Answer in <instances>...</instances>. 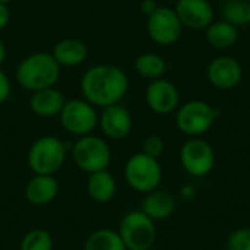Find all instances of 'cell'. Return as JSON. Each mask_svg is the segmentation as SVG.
Returning <instances> with one entry per match:
<instances>
[{
  "label": "cell",
  "instance_id": "26",
  "mask_svg": "<svg viewBox=\"0 0 250 250\" xmlns=\"http://www.w3.org/2000/svg\"><path fill=\"white\" fill-rule=\"evenodd\" d=\"M164 139L158 135H149L142 142V152L154 158H160L164 152Z\"/></svg>",
  "mask_w": 250,
  "mask_h": 250
},
{
  "label": "cell",
  "instance_id": "11",
  "mask_svg": "<svg viewBox=\"0 0 250 250\" xmlns=\"http://www.w3.org/2000/svg\"><path fill=\"white\" fill-rule=\"evenodd\" d=\"M146 105L160 116H167L176 111L180 105V94L173 82L160 78L149 82L145 91Z\"/></svg>",
  "mask_w": 250,
  "mask_h": 250
},
{
  "label": "cell",
  "instance_id": "1",
  "mask_svg": "<svg viewBox=\"0 0 250 250\" xmlns=\"http://www.w3.org/2000/svg\"><path fill=\"white\" fill-rule=\"evenodd\" d=\"M129 89L127 75L113 64L91 66L81 79L83 98L94 107L105 108L120 104Z\"/></svg>",
  "mask_w": 250,
  "mask_h": 250
},
{
  "label": "cell",
  "instance_id": "31",
  "mask_svg": "<svg viewBox=\"0 0 250 250\" xmlns=\"http://www.w3.org/2000/svg\"><path fill=\"white\" fill-rule=\"evenodd\" d=\"M12 0H0V3H3V4H9Z\"/></svg>",
  "mask_w": 250,
  "mask_h": 250
},
{
  "label": "cell",
  "instance_id": "3",
  "mask_svg": "<svg viewBox=\"0 0 250 250\" xmlns=\"http://www.w3.org/2000/svg\"><path fill=\"white\" fill-rule=\"evenodd\" d=\"M69 145L57 136L45 135L32 142L28 151V167L34 174L54 176L64 164Z\"/></svg>",
  "mask_w": 250,
  "mask_h": 250
},
{
  "label": "cell",
  "instance_id": "22",
  "mask_svg": "<svg viewBox=\"0 0 250 250\" xmlns=\"http://www.w3.org/2000/svg\"><path fill=\"white\" fill-rule=\"evenodd\" d=\"M135 70L145 79H160L167 72V62L157 53H144L135 59Z\"/></svg>",
  "mask_w": 250,
  "mask_h": 250
},
{
  "label": "cell",
  "instance_id": "29",
  "mask_svg": "<svg viewBox=\"0 0 250 250\" xmlns=\"http://www.w3.org/2000/svg\"><path fill=\"white\" fill-rule=\"evenodd\" d=\"M10 22V10L7 4L0 3V31H3Z\"/></svg>",
  "mask_w": 250,
  "mask_h": 250
},
{
  "label": "cell",
  "instance_id": "25",
  "mask_svg": "<svg viewBox=\"0 0 250 250\" xmlns=\"http://www.w3.org/2000/svg\"><path fill=\"white\" fill-rule=\"evenodd\" d=\"M226 250H250L249 227H242L234 230L227 239Z\"/></svg>",
  "mask_w": 250,
  "mask_h": 250
},
{
  "label": "cell",
  "instance_id": "8",
  "mask_svg": "<svg viewBox=\"0 0 250 250\" xmlns=\"http://www.w3.org/2000/svg\"><path fill=\"white\" fill-rule=\"evenodd\" d=\"M60 123L63 129L78 138L89 135L98 126V113L92 104L86 100H66L60 114Z\"/></svg>",
  "mask_w": 250,
  "mask_h": 250
},
{
  "label": "cell",
  "instance_id": "12",
  "mask_svg": "<svg viewBox=\"0 0 250 250\" xmlns=\"http://www.w3.org/2000/svg\"><path fill=\"white\" fill-rule=\"evenodd\" d=\"M207 78L214 88L229 91L242 82L243 67L240 62L231 56H218L209 62Z\"/></svg>",
  "mask_w": 250,
  "mask_h": 250
},
{
  "label": "cell",
  "instance_id": "28",
  "mask_svg": "<svg viewBox=\"0 0 250 250\" xmlns=\"http://www.w3.org/2000/svg\"><path fill=\"white\" fill-rule=\"evenodd\" d=\"M158 9V3L155 0H142L141 1V12L148 18Z\"/></svg>",
  "mask_w": 250,
  "mask_h": 250
},
{
  "label": "cell",
  "instance_id": "4",
  "mask_svg": "<svg viewBox=\"0 0 250 250\" xmlns=\"http://www.w3.org/2000/svg\"><path fill=\"white\" fill-rule=\"evenodd\" d=\"M117 233L127 250H149L157 240L155 221L142 209H133L120 220Z\"/></svg>",
  "mask_w": 250,
  "mask_h": 250
},
{
  "label": "cell",
  "instance_id": "27",
  "mask_svg": "<svg viewBox=\"0 0 250 250\" xmlns=\"http://www.w3.org/2000/svg\"><path fill=\"white\" fill-rule=\"evenodd\" d=\"M12 94V83L9 76L0 69V104H4Z\"/></svg>",
  "mask_w": 250,
  "mask_h": 250
},
{
  "label": "cell",
  "instance_id": "23",
  "mask_svg": "<svg viewBox=\"0 0 250 250\" xmlns=\"http://www.w3.org/2000/svg\"><path fill=\"white\" fill-rule=\"evenodd\" d=\"M223 21L237 26L250 25V1L249 0H226L221 6Z\"/></svg>",
  "mask_w": 250,
  "mask_h": 250
},
{
  "label": "cell",
  "instance_id": "30",
  "mask_svg": "<svg viewBox=\"0 0 250 250\" xmlns=\"http://www.w3.org/2000/svg\"><path fill=\"white\" fill-rule=\"evenodd\" d=\"M4 59H6V47H4V42L0 38V66L3 64Z\"/></svg>",
  "mask_w": 250,
  "mask_h": 250
},
{
  "label": "cell",
  "instance_id": "6",
  "mask_svg": "<svg viewBox=\"0 0 250 250\" xmlns=\"http://www.w3.org/2000/svg\"><path fill=\"white\" fill-rule=\"evenodd\" d=\"M70 149L76 167L88 174L107 170L111 163L110 145L105 139L92 133L78 138Z\"/></svg>",
  "mask_w": 250,
  "mask_h": 250
},
{
  "label": "cell",
  "instance_id": "13",
  "mask_svg": "<svg viewBox=\"0 0 250 250\" xmlns=\"http://www.w3.org/2000/svg\"><path fill=\"white\" fill-rule=\"evenodd\" d=\"M183 28L202 31L207 29L215 18L212 4L208 0H177L173 7Z\"/></svg>",
  "mask_w": 250,
  "mask_h": 250
},
{
  "label": "cell",
  "instance_id": "7",
  "mask_svg": "<svg viewBox=\"0 0 250 250\" xmlns=\"http://www.w3.org/2000/svg\"><path fill=\"white\" fill-rule=\"evenodd\" d=\"M218 119V111L207 101L190 100L179 105L176 113L177 129L189 136L198 138L205 135Z\"/></svg>",
  "mask_w": 250,
  "mask_h": 250
},
{
  "label": "cell",
  "instance_id": "20",
  "mask_svg": "<svg viewBox=\"0 0 250 250\" xmlns=\"http://www.w3.org/2000/svg\"><path fill=\"white\" fill-rule=\"evenodd\" d=\"M205 31L208 44L217 50H227L239 41V28L223 19L214 21Z\"/></svg>",
  "mask_w": 250,
  "mask_h": 250
},
{
  "label": "cell",
  "instance_id": "17",
  "mask_svg": "<svg viewBox=\"0 0 250 250\" xmlns=\"http://www.w3.org/2000/svg\"><path fill=\"white\" fill-rule=\"evenodd\" d=\"M51 56L59 63V66L73 67L82 64L86 60L88 48L85 42L78 38H63L54 44Z\"/></svg>",
  "mask_w": 250,
  "mask_h": 250
},
{
  "label": "cell",
  "instance_id": "10",
  "mask_svg": "<svg viewBox=\"0 0 250 250\" xmlns=\"http://www.w3.org/2000/svg\"><path fill=\"white\" fill-rule=\"evenodd\" d=\"M146 31L155 44L167 47L180 40L183 25L173 7L158 6V9L146 19Z\"/></svg>",
  "mask_w": 250,
  "mask_h": 250
},
{
  "label": "cell",
  "instance_id": "24",
  "mask_svg": "<svg viewBox=\"0 0 250 250\" xmlns=\"http://www.w3.org/2000/svg\"><path fill=\"white\" fill-rule=\"evenodd\" d=\"M53 236L44 229H32L21 240V250H53Z\"/></svg>",
  "mask_w": 250,
  "mask_h": 250
},
{
  "label": "cell",
  "instance_id": "21",
  "mask_svg": "<svg viewBox=\"0 0 250 250\" xmlns=\"http://www.w3.org/2000/svg\"><path fill=\"white\" fill-rule=\"evenodd\" d=\"M83 250H127L117 230L98 229L85 240Z\"/></svg>",
  "mask_w": 250,
  "mask_h": 250
},
{
  "label": "cell",
  "instance_id": "15",
  "mask_svg": "<svg viewBox=\"0 0 250 250\" xmlns=\"http://www.w3.org/2000/svg\"><path fill=\"white\" fill-rule=\"evenodd\" d=\"M59 182L54 176L34 174L25 186V198L31 205L44 207L59 195Z\"/></svg>",
  "mask_w": 250,
  "mask_h": 250
},
{
  "label": "cell",
  "instance_id": "2",
  "mask_svg": "<svg viewBox=\"0 0 250 250\" xmlns=\"http://www.w3.org/2000/svg\"><path fill=\"white\" fill-rule=\"evenodd\" d=\"M15 78L23 89L35 92L56 86L60 78V66L51 53H32L18 64Z\"/></svg>",
  "mask_w": 250,
  "mask_h": 250
},
{
  "label": "cell",
  "instance_id": "5",
  "mask_svg": "<svg viewBox=\"0 0 250 250\" xmlns=\"http://www.w3.org/2000/svg\"><path fill=\"white\" fill-rule=\"evenodd\" d=\"M163 179V168L158 158L142 151L129 157L125 164V180L130 189L139 193H149L158 189Z\"/></svg>",
  "mask_w": 250,
  "mask_h": 250
},
{
  "label": "cell",
  "instance_id": "18",
  "mask_svg": "<svg viewBox=\"0 0 250 250\" xmlns=\"http://www.w3.org/2000/svg\"><path fill=\"white\" fill-rule=\"evenodd\" d=\"M141 209L154 221L168 220L176 211V201L173 195L166 190L155 189L145 195Z\"/></svg>",
  "mask_w": 250,
  "mask_h": 250
},
{
  "label": "cell",
  "instance_id": "14",
  "mask_svg": "<svg viewBox=\"0 0 250 250\" xmlns=\"http://www.w3.org/2000/svg\"><path fill=\"white\" fill-rule=\"evenodd\" d=\"M132 114L129 110L120 104L108 105L103 108L101 114L98 116V126L101 132L108 139L120 141L125 139L132 130Z\"/></svg>",
  "mask_w": 250,
  "mask_h": 250
},
{
  "label": "cell",
  "instance_id": "16",
  "mask_svg": "<svg viewBox=\"0 0 250 250\" xmlns=\"http://www.w3.org/2000/svg\"><path fill=\"white\" fill-rule=\"evenodd\" d=\"M64 103L66 98L62 94V91L51 86L32 92L29 98V108L35 116L42 119H50L60 114Z\"/></svg>",
  "mask_w": 250,
  "mask_h": 250
},
{
  "label": "cell",
  "instance_id": "32",
  "mask_svg": "<svg viewBox=\"0 0 250 250\" xmlns=\"http://www.w3.org/2000/svg\"><path fill=\"white\" fill-rule=\"evenodd\" d=\"M249 1H250V0H249Z\"/></svg>",
  "mask_w": 250,
  "mask_h": 250
},
{
  "label": "cell",
  "instance_id": "19",
  "mask_svg": "<svg viewBox=\"0 0 250 250\" xmlns=\"http://www.w3.org/2000/svg\"><path fill=\"white\" fill-rule=\"evenodd\" d=\"M86 193L92 201L107 204L117 193V182L108 170L91 173L86 180Z\"/></svg>",
  "mask_w": 250,
  "mask_h": 250
},
{
  "label": "cell",
  "instance_id": "9",
  "mask_svg": "<svg viewBox=\"0 0 250 250\" xmlns=\"http://www.w3.org/2000/svg\"><path fill=\"white\" fill-rule=\"evenodd\" d=\"M215 151L212 145L198 138H189L180 148V163L185 171L192 177H205L215 167Z\"/></svg>",
  "mask_w": 250,
  "mask_h": 250
}]
</instances>
